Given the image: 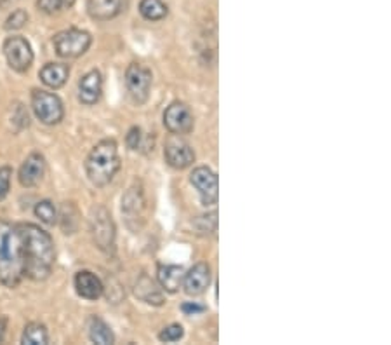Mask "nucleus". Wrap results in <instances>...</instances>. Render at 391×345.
<instances>
[{"mask_svg": "<svg viewBox=\"0 0 391 345\" xmlns=\"http://www.w3.org/2000/svg\"><path fill=\"white\" fill-rule=\"evenodd\" d=\"M19 236L23 244L25 277L44 281L51 276L54 267V243L46 230L34 224H19Z\"/></svg>", "mask_w": 391, "mask_h": 345, "instance_id": "f257e3e1", "label": "nucleus"}, {"mask_svg": "<svg viewBox=\"0 0 391 345\" xmlns=\"http://www.w3.org/2000/svg\"><path fill=\"white\" fill-rule=\"evenodd\" d=\"M181 311L185 312L186 316H195L205 312V307H203V305H198L197 302H185L181 305Z\"/></svg>", "mask_w": 391, "mask_h": 345, "instance_id": "7c9ffc66", "label": "nucleus"}, {"mask_svg": "<svg viewBox=\"0 0 391 345\" xmlns=\"http://www.w3.org/2000/svg\"><path fill=\"white\" fill-rule=\"evenodd\" d=\"M75 0H37L39 11L46 14H58L61 11L73 7Z\"/></svg>", "mask_w": 391, "mask_h": 345, "instance_id": "393cba45", "label": "nucleus"}, {"mask_svg": "<svg viewBox=\"0 0 391 345\" xmlns=\"http://www.w3.org/2000/svg\"><path fill=\"white\" fill-rule=\"evenodd\" d=\"M91 234L94 244L101 251H111L115 246V225L110 213L105 208H94L91 215Z\"/></svg>", "mask_w": 391, "mask_h": 345, "instance_id": "423d86ee", "label": "nucleus"}, {"mask_svg": "<svg viewBox=\"0 0 391 345\" xmlns=\"http://www.w3.org/2000/svg\"><path fill=\"white\" fill-rule=\"evenodd\" d=\"M75 289L86 300H98L105 291L101 279L89 271H81L75 276Z\"/></svg>", "mask_w": 391, "mask_h": 345, "instance_id": "dca6fc26", "label": "nucleus"}, {"mask_svg": "<svg viewBox=\"0 0 391 345\" xmlns=\"http://www.w3.org/2000/svg\"><path fill=\"white\" fill-rule=\"evenodd\" d=\"M28 21V14L26 11L23 9H16L13 14L9 16V18L6 19V30H19L25 26V23Z\"/></svg>", "mask_w": 391, "mask_h": 345, "instance_id": "cd10ccee", "label": "nucleus"}, {"mask_svg": "<svg viewBox=\"0 0 391 345\" xmlns=\"http://www.w3.org/2000/svg\"><path fill=\"white\" fill-rule=\"evenodd\" d=\"M126 144L129 146L131 150H139L143 145V133L141 129L138 128V126H134V128L129 129V133H127L126 138Z\"/></svg>", "mask_w": 391, "mask_h": 345, "instance_id": "c756f323", "label": "nucleus"}, {"mask_svg": "<svg viewBox=\"0 0 391 345\" xmlns=\"http://www.w3.org/2000/svg\"><path fill=\"white\" fill-rule=\"evenodd\" d=\"M157 277L161 286L167 293H176L183 286V277H185V269L181 265H161L157 271Z\"/></svg>", "mask_w": 391, "mask_h": 345, "instance_id": "6ab92c4d", "label": "nucleus"}, {"mask_svg": "<svg viewBox=\"0 0 391 345\" xmlns=\"http://www.w3.org/2000/svg\"><path fill=\"white\" fill-rule=\"evenodd\" d=\"M136 295H138V299H141L143 302L150 305L163 304L162 291L157 288V284H155L148 276H145V274H143L138 279V283H136Z\"/></svg>", "mask_w": 391, "mask_h": 345, "instance_id": "aec40b11", "label": "nucleus"}, {"mask_svg": "<svg viewBox=\"0 0 391 345\" xmlns=\"http://www.w3.org/2000/svg\"><path fill=\"white\" fill-rule=\"evenodd\" d=\"M123 0H87V11L91 18L98 21H108L122 13Z\"/></svg>", "mask_w": 391, "mask_h": 345, "instance_id": "f3484780", "label": "nucleus"}, {"mask_svg": "<svg viewBox=\"0 0 391 345\" xmlns=\"http://www.w3.org/2000/svg\"><path fill=\"white\" fill-rule=\"evenodd\" d=\"M87 330H89L91 342L99 344V345H110L115 342L113 331L110 330V326L101 319V317H98V316L91 317Z\"/></svg>", "mask_w": 391, "mask_h": 345, "instance_id": "412c9836", "label": "nucleus"}, {"mask_svg": "<svg viewBox=\"0 0 391 345\" xmlns=\"http://www.w3.org/2000/svg\"><path fill=\"white\" fill-rule=\"evenodd\" d=\"M146 201L145 194L139 187H131L122 199V213L126 216L129 229L139 230L145 224Z\"/></svg>", "mask_w": 391, "mask_h": 345, "instance_id": "1a4fd4ad", "label": "nucleus"}, {"mask_svg": "<svg viewBox=\"0 0 391 345\" xmlns=\"http://www.w3.org/2000/svg\"><path fill=\"white\" fill-rule=\"evenodd\" d=\"M68 75H70V66L65 63H47L42 66L39 77L51 89H59L66 84Z\"/></svg>", "mask_w": 391, "mask_h": 345, "instance_id": "a211bd4d", "label": "nucleus"}, {"mask_svg": "<svg viewBox=\"0 0 391 345\" xmlns=\"http://www.w3.org/2000/svg\"><path fill=\"white\" fill-rule=\"evenodd\" d=\"M21 344H25V345L49 344V333H47V328L41 323L26 324L25 331H23V336H21Z\"/></svg>", "mask_w": 391, "mask_h": 345, "instance_id": "4be33fe9", "label": "nucleus"}, {"mask_svg": "<svg viewBox=\"0 0 391 345\" xmlns=\"http://www.w3.org/2000/svg\"><path fill=\"white\" fill-rule=\"evenodd\" d=\"M31 109H34L39 121L47 126L59 124L65 117V109H63L61 100L56 94L47 93V91L35 89L31 93Z\"/></svg>", "mask_w": 391, "mask_h": 345, "instance_id": "39448f33", "label": "nucleus"}, {"mask_svg": "<svg viewBox=\"0 0 391 345\" xmlns=\"http://www.w3.org/2000/svg\"><path fill=\"white\" fill-rule=\"evenodd\" d=\"M163 126L174 136L188 134L193 129V115L185 103L174 101L163 112Z\"/></svg>", "mask_w": 391, "mask_h": 345, "instance_id": "9d476101", "label": "nucleus"}, {"mask_svg": "<svg viewBox=\"0 0 391 345\" xmlns=\"http://www.w3.org/2000/svg\"><path fill=\"white\" fill-rule=\"evenodd\" d=\"M163 156H166L167 164L176 169H185L195 162L193 149L179 138H171L167 141L166 149H163Z\"/></svg>", "mask_w": 391, "mask_h": 345, "instance_id": "f8f14e48", "label": "nucleus"}, {"mask_svg": "<svg viewBox=\"0 0 391 345\" xmlns=\"http://www.w3.org/2000/svg\"><path fill=\"white\" fill-rule=\"evenodd\" d=\"M103 93V75L98 70L87 72L78 82V100L83 105H96Z\"/></svg>", "mask_w": 391, "mask_h": 345, "instance_id": "2eb2a0df", "label": "nucleus"}, {"mask_svg": "<svg viewBox=\"0 0 391 345\" xmlns=\"http://www.w3.org/2000/svg\"><path fill=\"white\" fill-rule=\"evenodd\" d=\"M183 335H185V330H183L181 324H171V326L163 328V330L161 331L158 340L166 344H173V342H179V340L183 339Z\"/></svg>", "mask_w": 391, "mask_h": 345, "instance_id": "bb28decb", "label": "nucleus"}, {"mask_svg": "<svg viewBox=\"0 0 391 345\" xmlns=\"http://www.w3.org/2000/svg\"><path fill=\"white\" fill-rule=\"evenodd\" d=\"M139 13L148 21H161L167 16V6L162 0H141Z\"/></svg>", "mask_w": 391, "mask_h": 345, "instance_id": "5701e85b", "label": "nucleus"}, {"mask_svg": "<svg viewBox=\"0 0 391 345\" xmlns=\"http://www.w3.org/2000/svg\"><path fill=\"white\" fill-rule=\"evenodd\" d=\"M4 2H6V0H0V4H4Z\"/></svg>", "mask_w": 391, "mask_h": 345, "instance_id": "473e14b6", "label": "nucleus"}, {"mask_svg": "<svg viewBox=\"0 0 391 345\" xmlns=\"http://www.w3.org/2000/svg\"><path fill=\"white\" fill-rule=\"evenodd\" d=\"M11 176H13V169L11 168H0V201L6 199L11 187Z\"/></svg>", "mask_w": 391, "mask_h": 345, "instance_id": "c85d7f7f", "label": "nucleus"}, {"mask_svg": "<svg viewBox=\"0 0 391 345\" xmlns=\"http://www.w3.org/2000/svg\"><path fill=\"white\" fill-rule=\"evenodd\" d=\"M53 42L58 56L71 59L82 56V54H86L89 51L91 44H93V37L86 30L68 29L56 34Z\"/></svg>", "mask_w": 391, "mask_h": 345, "instance_id": "20e7f679", "label": "nucleus"}, {"mask_svg": "<svg viewBox=\"0 0 391 345\" xmlns=\"http://www.w3.org/2000/svg\"><path fill=\"white\" fill-rule=\"evenodd\" d=\"M151 72L141 63H131L126 70V86L131 98L138 105H143L150 96L151 89Z\"/></svg>", "mask_w": 391, "mask_h": 345, "instance_id": "0eeeda50", "label": "nucleus"}, {"mask_svg": "<svg viewBox=\"0 0 391 345\" xmlns=\"http://www.w3.org/2000/svg\"><path fill=\"white\" fill-rule=\"evenodd\" d=\"M118 169H121V156L113 140H101L87 156L86 173L96 187L108 185Z\"/></svg>", "mask_w": 391, "mask_h": 345, "instance_id": "7ed1b4c3", "label": "nucleus"}, {"mask_svg": "<svg viewBox=\"0 0 391 345\" xmlns=\"http://www.w3.org/2000/svg\"><path fill=\"white\" fill-rule=\"evenodd\" d=\"M4 54H6L7 63L16 72L23 74L34 63V51H31L30 42L23 37H9L4 42Z\"/></svg>", "mask_w": 391, "mask_h": 345, "instance_id": "6e6552de", "label": "nucleus"}, {"mask_svg": "<svg viewBox=\"0 0 391 345\" xmlns=\"http://www.w3.org/2000/svg\"><path fill=\"white\" fill-rule=\"evenodd\" d=\"M35 216L46 225H54L58 220V211H56L54 204L51 201H41L35 206Z\"/></svg>", "mask_w": 391, "mask_h": 345, "instance_id": "b1692460", "label": "nucleus"}, {"mask_svg": "<svg viewBox=\"0 0 391 345\" xmlns=\"http://www.w3.org/2000/svg\"><path fill=\"white\" fill-rule=\"evenodd\" d=\"M210 284V267L207 264L193 265L188 272L183 277V288H185V293L190 296H198L209 288Z\"/></svg>", "mask_w": 391, "mask_h": 345, "instance_id": "ddd939ff", "label": "nucleus"}, {"mask_svg": "<svg viewBox=\"0 0 391 345\" xmlns=\"http://www.w3.org/2000/svg\"><path fill=\"white\" fill-rule=\"evenodd\" d=\"M191 185L198 190L200 194L202 204L205 206H213L218 202V196H219V184H218V176L216 173L213 171L207 166H200V168L193 169L190 176Z\"/></svg>", "mask_w": 391, "mask_h": 345, "instance_id": "9b49d317", "label": "nucleus"}, {"mask_svg": "<svg viewBox=\"0 0 391 345\" xmlns=\"http://www.w3.org/2000/svg\"><path fill=\"white\" fill-rule=\"evenodd\" d=\"M6 330H7V317L0 316V344L6 339Z\"/></svg>", "mask_w": 391, "mask_h": 345, "instance_id": "2f4dec72", "label": "nucleus"}, {"mask_svg": "<svg viewBox=\"0 0 391 345\" xmlns=\"http://www.w3.org/2000/svg\"><path fill=\"white\" fill-rule=\"evenodd\" d=\"M44 173H46V159L42 154H30L19 168V184L23 187H35L41 184Z\"/></svg>", "mask_w": 391, "mask_h": 345, "instance_id": "4468645a", "label": "nucleus"}, {"mask_svg": "<svg viewBox=\"0 0 391 345\" xmlns=\"http://www.w3.org/2000/svg\"><path fill=\"white\" fill-rule=\"evenodd\" d=\"M25 277L23 244L18 225L0 220V283L16 288Z\"/></svg>", "mask_w": 391, "mask_h": 345, "instance_id": "f03ea898", "label": "nucleus"}, {"mask_svg": "<svg viewBox=\"0 0 391 345\" xmlns=\"http://www.w3.org/2000/svg\"><path fill=\"white\" fill-rule=\"evenodd\" d=\"M75 211V206L71 202H65L61 209V227L65 230V234H73L75 229H77V216L71 218V213Z\"/></svg>", "mask_w": 391, "mask_h": 345, "instance_id": "a878e982", "label": "nucleus"}]
</instances>
